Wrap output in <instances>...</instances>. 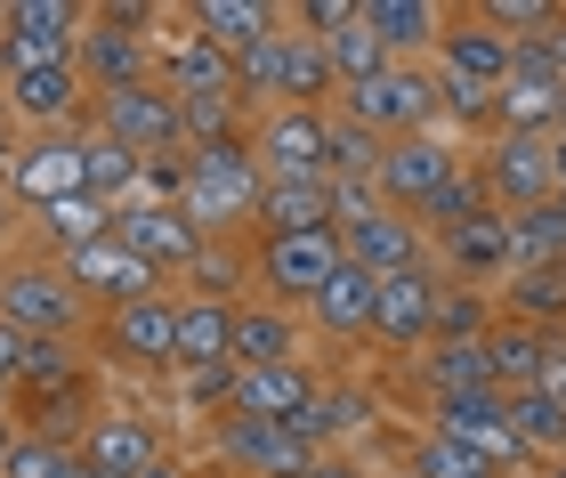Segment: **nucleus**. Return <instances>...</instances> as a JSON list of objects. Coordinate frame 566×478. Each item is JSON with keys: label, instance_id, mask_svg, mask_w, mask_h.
I'll return each instance as SVG.
<instances>
[{"label": "nucleus", "instance_id": "obj_29", "mask_svg": "<svg viewBox=\"0 0 566 478\" xmlns=\"http://www.w3.org/2000/svg\"><path fill=\"white\" fill-rule=\"evenodd\" d=\"M292 357H300V316L243 292L235 300V365H292Z\"/></svg>", "mask_w": 566, "mask_h": 478}, {"label": "nucleus", "instance_id": "obj_14", "mask_svg": "<svg viewBox=\"0 0 566 478\" xmlns=\"http://www.w3.org/2000/svg\"><path fill=\"white\" fill-rule=\"evenodd\" d=\"M429 73H437V82H461V90L502 97V82H510V41L478 9H446V33H437V49H429Z\"/></svg>", "mask_w": 566, "mask_h": 478}, {"label": "nucleus", "instance_id": "obj_9", "mask_svg": "<svg viewBox=\"0 0 566 478\" xmlns=\"http://www.w3.org/2000/svg\"><path fill=\"white\" fill-rule=\"evenodd\" d=\"M478 187H485V204H494L502 219H518L534 204H551L558 195V170H551V138H518V131H494L478 146Z\"/></svg>", "mask_w": 566, "mask_h": 478}, {"label": "nucleus", "instance_id": "obj_16", "mask_svg": "<svg viewBox=\"0 0 566 478\" xmlns=\"http://www.w3.org/2000/svg\"><path fill=\"white\" fill-rule=\"evenodd\" d=\"M429 430H446V438H461L470 455L485 463V470H518V463H534L518 438H510V414H502V389H470V397H429Z\"/></svg>", "mask_w": 566, "mask_h": 478}, {"label": "nucleus", "instance_id": "obj_37", "mask_svg": "<svg viewBox=\"0 0 566 478\" xmlns=\"http://www.w3.org/2000/svg\"><path fill=\"white\" fill-rule=\"evenodd\" d=\"M518 268H566V211H558V195L510 219V276Z\"/></svg>", "mask_w": 566, "mask_h": 478}, {"label": "nucleus", "instance_id": "obj_4", "mask_svg": "<svg viewBox=\"0 0 566 478\" xmlns=\"http://www.w3.org/2000/svg\"><path fill=\"white\" fill-rule=\"evenodd\" d=\"M90 349L114 373H170L178 365V292L130 300V309H97L90 316Z\"/></svg>", "mask_w": 566, "mask_h": 478}, {"label": "nucleus", "instance_id": "obj_7", "mask_svg": "<svg viewBox=\"0 0 566 478\" xmlns=\"http://www.w3.org/2000/svg\"><path fill=\"white\" fill-rule=\"evenodd\" d=\"M332 276H340V236L316 228V236H260L251 243V284H260V300H275V309H307Z\"/></svg>", "mask_w": 566, "mask_h": 478}, {"label": "nucleus", "instance_id": "obj_12", "mask_svg": "<svg viewBox=\"0 0 566 478\" xmlns=\"http://www.w3.org/2000/svg\"><path fill=\"white\" fill-rule=\"evenodd\" d=\"M211 455H219L227 478H300L307 463H316V446H307L292 422H243V414H227L211 430Z\"/></svg>", "mask_w": 566, "mask_h": 478}, {"label": "nucleus", "instance_id": "obj_28", "mask_svg": "<svg viewBox=\"0 0 566 478\" xmlns=\"http://www.w3.org/2000/svg\"><path fill=\"white\" fill-rule=\"evenodd\" d=\"M365 24L397 65H421L437 49V33H446V9L437 0H365Z\"/></svg>", "mask_w": 566, "mask_h": 478}, {"label": "nucleus", "instance_id": "obj_8", "mask_svg": "<svg viewBox=\"0 0 566 478\" xmlns=\"http://www.w3.org/2000/svg\"><path fill=\"white\" fill-rule=\"evenodd\" d=\"M82 24H90L82 0H0V73L65 65L82 49Z\"/></svg>", "mask_w": 566, "mask_h": 478}, {"label": "nucleus", "instance_id": "obj_41", "mask_svg": "<svg viewBox=\"0 0 566 478\" xmlns=\"http://www.w3.org/2000/svg\"><path fill=\"white\" fill-rule=\"evenodd\" d=\"M41 219H49V236H57L65 251H73V243H97V236H114V211H106V204H90V195H65V204H49Z\"/></svg>", "mask_w": 566, "mask_h": 478}, {"label": "nucleus", "instance_id": "obj_30", "mask_svg": "<svg viewBox=\"0 0 566 478\" xmlns=\"http://www.w3.org/2000/svg\"><path fill=\"white\" fill-rule=\"evenodd\" d=\"M551 341H558V333H543V324L494 316V333H485V357H494V389H543Z\"/></svg>", "mask_w": 566, "mask_h": 478}, {"label": "nucleus", "instance_id": "obj_22", "mask_svg": "<svg viewBox=\"0 0 566 478\" xmlns=\"http://www.w3.org/2000/svg\"><path fill=\"white\" fill-rule=\"evenodd\" d=\"M154 463H163V430H154L146 414H130V406H106L82 430V470H97V478H138Z\"/></svg>", "mask_w": 566, "mask_h": 478}, {"label": "nucleus", "instance_id": "obj_18", "mask_svg": "<svg viewBox=\"0 0 566 478\" xmlns=\"http://www.w3.org/2000/svg\"><path fill=\"white\" fill-rule=\"evenodd\" d=\"M57 268L73 276V292H82L90 309H130V300H154V292H170L163 276H154L146 260H130V251H122L114 236H97V243H73Z\"/></svg>", "mask_w": 566, "mask_h": 478}, {"label": "nucleus", "instance_id": "obj_36", "mask_svg": "<svg viewBox=\"0 0 566 478\" xmlns=\"http://www.w3.org/2000/svg\"><path fill=\"white\" fill-rule=\"evenodd\" d=\"M502 316L543 324V333H566V268H518L502 292Z\"/></svg>", "mask_w": 566, "mask_h": 478}, {"label": "nucleus", "instance_id": "obj_20", "mask_svg": "<svg viewBox=\"0 0 566 478\" xmlns=\"http://www.w3.org/2000/svg\"><path fill=\"white\" fill-rule=\"evenodd\" d=\"M316 389L324 382L307 373V357H292V365H235V382H227V414H243V422H300Z\"/></svg>", "mask_w": 566, "mask_h": 478}, {"label": "nucleus", "instance_id": "obj_27", "mask_svg": "<svg viewBox=\"0 0 566 478\" xmlns=\"http://www.w3.org/2000/svg\"><path fill=\"white\" fill-rule=\"evenodd\" d=\"M373 300H380V276H365V268L340 260V276L307 300V316H316L324 341H373Z\"/></svg>", "mask_w": 566, "mask_h": 478}, {"label": "nucleus", "instance_id": "obj_26", "mask_svg": "<svg viewBox=\"0 0 566 478\" xmlns=\"http://www.w3.org/2000/svg\"><path fill=\"white\" fill-rule=\"evenodd\" d=\"M187 24H195V33L211 41V49H227V58H243V49L275 41V33H283L292 17H283V9H268V0H195V9H187Z\"/></svg>", "mask_w": 566, "mask_h": 478}, {"label": "nucleus", "instance_id": "obj_42", "mask_svg": "<svg viewBox=\"0 0 566 478\" xmlns=\"http://www.w3.org/2000/svg\"><path fill=\"white\" fill-rule=\"evenodd\" d=\"M405 470H413V478H478L485 463H478V455H470V446H461V438L429 430V438L413 446V463H405Z\"/></svg>", "mask_w": 566, "mask_h": 478}, {"label": "nucleus", "instance_id": "obj_33", "mask_svg": "<svg viewBox=\"0 0 566 478\" xmlns=\"http://www.w3.org/2000/svg\"><path fill=\"white\" fill-rule=\"evenodd\" d=\"M138 155L130 146H114V138H97V131H82V195L90 204H106V211H122V204H138Z\"/></svg>", "mask_w": 566, "mask_h": 478}, {"label": "nucleus", "instance_id": "obj_6", "mask_svg": "<svg viewBox=\"0 0 566 478\" xmlns=\"http://www.w3.org/2000/svg\"><path fill=\"white\" fill-rule=\"evenodd\" d=\"M461 170H470V155L446 138V131H421V138H397V146H380V170H373V195L389 211H405V219H421L437 195H446Z\"/></svg>", "mask_w": 566, "mask_h": 478}, {"label": "nucleus", "instance_id": "obj_11", "mask_svg": "<svg viewBox=\"0 0 566 478\" xmlns=\"http://www.w3.org/2000/svg\"><path fill=\"white\" fill-rule=\"evenodd\" d=\"M0 106H9V122L24 138H41V131H82V114H90V82H82V65H33V73H0Z\"/></svg>", "mask_w": 566, "mask_h": 478}, {"label": "nucleus", "instance_id": "obj_47", "mask_svg": "<svg viewBox=\"0 0 566 478\" xmlns=\"http://www.w3.org/2000/svg\"><path fill=\"white\" fill-rule=\"evenodd\" d=\"M551 58H558V82H566V17H558V33H551Z\"/></svg>", "mask_w": 566, "mask_h": 478}, {"label": "nucleus", "instance_id": "obj_15", "mask_svg": "<svg viewBox=\"0 0 566 478\" xmlns=\"http://www.w3.org/2000/svg\"><path fill=\"white\" fill-rule=\"evenodd\" d=\"M437 300H446V268H437V260L405 268V276H380L373 341L380 349H429L437 341Z\"/></svg>", "mask_w": 566, "mask_h": 478}, {"label": "nucleus", "instance_id": "obj_45", "mask_svg": "<svg viewBox=\"0 0 566 478\" xmlns=\"http://www.w3.org/2000/svg\"><path fill=\"white\" fill-rule=\"evenodd\" d=\"M17 438H24V422H17V406H0V463L17 455Z\"/></svg>", "mask_w": 566, "mask_h": 478}, {"label": "nucleus", "instance_id": "obj_43", "mask_svg": "<svg viewBox=\"0 0 566 478\" xmlns=\"http://www.w3.org/2000/svg\"><path fill=\"white\" fill-rule=\"evenodd\" d=\"M300 478H365V463H356V455H316Z\"/></svg>", "mask_w": 566, "mask_h": 478}, {"label": "nucleus", "instance_id": "obj_21", "mask_svg": "<svg viewBox=\"0 0 566 478\" xmlns=\"http://www.w3.org/2000/svg\"><path fill=\"white\" fill-rule=\"evenodd\" d=\"M154 82H163L178 106H202V97H235V58H227V49H211L187 24V33H170L163 41V58H154ZM243 106V97H235Z\"/></svg>", "mask_w": 566, "mask_h": 478}, {"label": "nucleus", "instance_id": "obj_35", "mask_svg": "<svg viewBox=\"0 0 566 478\" xmlns=\"http://www.w3.org/2000/svg\"><path fill=\"white\" fill-rule=\"evenodd\" d=\"M332 97H340V73H332L324 41L283 33V90H275V106H324L332 114Z\"/></svg>", "mask_w": 566, "mask_h": 478}, {"label": "nucleus", "instance_id": "obj_19", "mask_svg": "<svg viewBox=\"0 0 566 478\" xmlns=\"http://www.w3.org/2000/svg\"><path fill=\"white\" fill-rule=\"evenodd\" d=\"M9 195L24 211H49V204H65V195H82V131L24 138L17 163H9Z\"/></svg>", "mask_w": 566, "mask_h": 478}, {"label": "nucleus", "instance_id": "obj_2", "mask_svg": "<svg viewBox=\"0 0 566 478\" xmlns=\"http://www.w3.org/2000/svg\"><path fill=\"white\" fill-rule=\"evenodd\" d=\"M90 316V300L73 292L57 260H0V324L24 341H73Z\"/></svg>", "mask_w": 566, "mask_h": 478}, {"label": "nucleus", "instance_id": "obj_32", "mask_svg": "<svg viewBox=\"0 0 566 478\" xmlns=\"http://www.w3.org/2000/svg\"><path fill=\"white\" fill-rule=\"evenodd\" d=\"M421 389H429V397L494 389V357H485V341H429V349H421Z\"/></svg>", "mask_w": 566, "mask_h": 478}, {"label": "nucleus", "instance_id": "obj_50", "mask_svg": "<svg viewBox=\"0 0 566 478\" xmlns=\"http://www.w3.org/2000/svg\"><path fill=\"white\" fill-rule=\"evenodd\" d=\"M478 478H502V470H478Z\"/></svg>", "mask_w": 566, "mask_h": 478}, {"label": "nucleus", "instance_id": "obj_10", "mask_svg": "<svg viewBox=\"0 0 566 478\" xmlns=\"http://www.w3.org/2000/svg\"><path fill=\"white\" fill-rule=\"evenodd\" d=\"M324 131H332V114L324 106H268V114H251V163H260V179H324Z\"/></svg>", "mask_w": 566, "mask_h": 478}, {"label": "nucleus", "instance_id": "obj_3", "mask_svg": "<svg viewBox=\"0 0 566 478\" xmlns=\"http://www.w3.org/2000/svg\"><path fill=\"white\" fill-rule=\"evenodd\" d=\"M340 122L373 131L380 146L437 131V73L429 65H389V73H373V82H348L340 90Z\"/></svg>", "mask_w": 566, "mask_h": 478}, {"label": "nucleus", "instance_id": "obj_31", "mask_svg": "<svg viewBox=\"0 0 566 478\" xmlns=\"http://www.w3.org/2000/svg\"><path fill=\"white\" fill-rule=\"evenodd\" d=\"M365 422H373V397H365V389H348V382H324L316 397H307V414L292 422V430H300L307 446H316V455H332V446H340V438H356Z\"/></svg>", "mask_w": 566, "mask_h": 478}, {"label": "nucleus", "instance_id": "obj_40", "mask_svg": "<svg viewBox=\"0 0 566 478\" xmlns=\"http://www.w3.org/2000/svg\"><path fill=\"white\" fill-rule=\"evenodd\" d=\"M0 478H82V446H57V438H17V455L0 463Z\"/></svg>", "mask_w": 566, "mask_h": 478}, {"label": "nucleus", "instance_id": "obj_13", "mask_svg": "<svg viewBox=\"0 0 566 478\" xmlns=\"http://www.w3.org/2000/svg\"><path fill=\"white\" fill-rule=\"evenodd\" d=\"M114 243L130 251V260H146L154 276H187L202 251H211V236H195V219L178 211V204H122L114 211Z\"/></svg>", "mask_w": 566, "mask_h": 478}, {"label": "nucleus", "instance_id": "obj_44", "mask_svg": "<svg viewBox=\"0 0 566 478\" xmlns=\"http://www.w3.org/2000/svg\"><path fill=\"white\" fill-rule=\"evenodd\" d=\"M543 389L558 397V406H566V333L551 341V365H543Z\"/></svg>", "mask_w": 566, "mask_h": 478}, {"label": "nucleus", "instance_id": "obj_24", "mask_svg": "<svg viewBox=\"0 0 566 478\" xmlns=\"http://www.w3.org/2000/svg\"><path fill=\"white\" fill-rule=\"evenodd\" d=\"M429 251L446 260V284H494V276H510V219L485 204V211L461 219V228H446Z\"/></svg>", "mask_w": 566, "mask_h": 478}, {"label": "nucleus", "instance_id": "obj_38", "mask_svg": "<svg viewBox=\"0 0 566 478\" xmlns=\"http://www.w3.org/2000/svg\"><path fill=\"white\" fill-rule=\"evenodd\" d=\"M373 170H380V138L332 114V131H324V179L332 187H373Z\"/></svg>", "mask_w": 566, "mask_h": 478}, {"label": "nucleus", "instance_id": "obj_5", "mask_svg": "<svg viewBox=\"0 0 566 478\" xmlns=\"http://www.w3.org/2000/svg\"><path fill=\"white\" fill-rule=\"evenodd\" d=\"M82 131L114 138V146H130L138 163H154V155H187V122H178V97H170L163 82H130V90L90 97Z\"/></svg>", "mask_w": 566, "mask_h": 478}, {"label": "nucleus", "instance_id": "obj_17", "mask_svg": "<svg viewBox=\"0 0 566 478\" xmlns=\"http://www.w3.org/2000/svg\"><path fill=\"white\" fill-rule=\"evenodd\" d=\"M332 236H340V260H348V268H365V276H405V268H421V260H429V236H421L405 211H389V204L348 211Z\"/></svg>", "mask_w": 566, "mask_h": 478}, {"label": "nucleus", "instance_id": "obj_34", "mask_svg": "<svg viewBox=\"0 0 566 478\" xmlns=\"http://www.w3.org/2000/svg\"><path fill=\"white\" fill-rule=\"evenodd\" d=\"M502 414H510V438H518L534 463H558L566 455V406L551 389H502Z\"/></svg>", "mask_w": 566, "mask_h": 478}, {"label": "nucleus", "instance_id": "obj_23", "mask_svg": "<svg viewBox=\"0 0 566 478\" xmlns=\"http://www.w3.org/2000/svg\"><path fill=\"white\" fill-rule=\"evenodd\" d=\"M235 365V300L178 292V365L170 373H227Z\"/></svg>", "mask_w": 566, "mask_h": 478}, {"label": "nucleus", "instance_id": "obj_25", "mask_svg": "<svg viewBox=\"0 0 566 478\" xmlns=\"http://www.w3.org/2000/svg\"><path fill=\"white\" fill-rule=\"evenodd\" d=\"M316 228H340V187L332 179H268L260 236H316Z\"/></svg>", "mask_w": 566, "mask_h": 478}, {"label": "nucleus", "instance_id": "obj_1", "mask_svg": "<svg viewBox=\"0 0 566 478\" xmlns=\"http://www.w3.org/2000/svg\"><path fill=\"white\" fill-rule=\"evenodd\" d=\"M260 163L251 146H195L187 155V187H178V211L195 219V236H235V228H260Z\"/></svg>", "mask_w": 566, "mask_h": 478}, {"label": "nucleus", "instance_id": "obj_46", "mask_svg": "<svg viewBox=\"0 0 566 478\" xmlns=\"http://www.w3.org/2000/svg\"><path fill=\"white\" fill-rule=\"evenodd\" d=\"M17 211H24V204H17V195H9V179H0V236H9V228H17Z\"/></svg>", "mask_w": 566, "mask_h": 478}, {"label": "nucleus", "instance_id": "obj_48", "mask_svg": "<svg viewBox=\"0 0 566 478\" xmlns=\"http://www.w3.org/2000/svg\"><path fill=\"white\" fill-rule=\"evenodd\" d=\"M551 170H558V187H566V131L551 138Z\"/></svg>", "mask_w": 566, "mask_h": 478}, {"label": "nucleus", "instance_id": "obj_39", "mask_svg": "<svg viewBox=\"0 0 566 478\" xmlns=\"http://www.w3.org/2000/svg\"><path fill=\"white\" fill-rule=\"evenodd\" d=\"M324 58H332V73H340V90H348V82H373V73H389V65H397L389 49L373 41L365 9H356V24H348V33H332V41H324Z\"/></svg>", "mask_w": 566, "mask_h": 478}, {"label": "nucleus", "instance_id": "obj_49", "mask_svg": "<svg viewBox=\"0 0 566 478\" xmlns=\"http://www.w3.org/2000/svg\"><path fill=\"white\" fill-rule=\"evenodd\" d=\"M138 478H187V470H178V463L163 455V463H154V470H138Z\"/></svg>", "mask_w": 566, "mask_h": 478}]
</instances>
